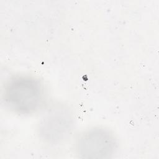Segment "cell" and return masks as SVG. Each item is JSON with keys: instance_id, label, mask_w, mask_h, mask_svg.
<instances>
[{"instance_id": "1", "label": "cell", "mask_w": 159, "mask_h": 159, "mask_svg": "<svg viewBox=\"0 0 159 159\" xmlns=\"http://www.w3.org/2000/svg\"><path fill=\"white\" fill-rule=\"evenodd\" d=\"M4 100L7 106L15 112L32 114L43 104L44 91L42 84L33 77H15L6 85Z\"/></svg>"}, {"instance_id": "2", "label": "cell", "mask_w": 159, "mask_h": 159, "mask_svg": "<svg viewBox=\"0 0 159 159\" xmlns=\"http://www.w3.org/2000/svg\"><path fill=\"white\" fill-rule=\"evenodd\" d=\"M117 143L109 130L94 128L86 130L77 140L78 154L85 158H109L116 152Z\"/></svg>"}, {"instance_id": "3", "label": "cell", "mask_w": 159, "mask_h": 159, "mask_svg": "<svg viewBox=\"0 0 159 159\" xmlns=\"http://www.w3.org/2000/svg\"><path fill=\"white\" fill-rule=\"evenodd\" d=\"M73 120L70 111L57 107L49 111L39 124V134L45 142L51 144L60 143L70 135Z\"/></svg>"}]
</instances>
